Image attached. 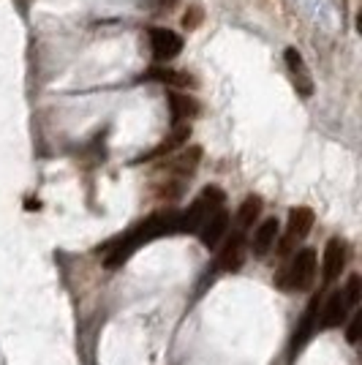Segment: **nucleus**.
I'll list each match as a JSON object with an SVG mask.
<instances>
[{
    "mask_svg": "<svg viewBox=\"0 0 362 365\" xmlns=\"http://www.w3.org/2000/svg\"><path fill=\"white\" fill-rule=\"evenodd\" d=\"M278 237H281V224H278V218H264L257 227V232H254L251 251H254L257 257H267V251L275 248Z\"/></svg>",
    "mask_w": 362,
    "mask_h": 365,
    "instance_id": "9",
    "label": "nucleus"
},
{
    "mask_svg": "<svg viewBox=\"0 0 362 365\" xmlns=\"http://www.w3.org/2000/svg\"><path fill=\"white\" fill-rule=\"evenodd\" d=\"M262 197L257 194H251V197H245V202L240 205V213H237V232H248V229L257 224V218L262 215Z\"/></svg>",
    "mask_w": 362,
    "mask_h": 365,
    "instance_id": "14",
    "label": "nucleus"
},
{
    "mask_svg": "<svg viewBox=\"0 0 362 365\" xmlns=\"http://www.w3.org/2000/svg\"><path fill=\"white\" fill-rule=\"evenodd\" d=\"M360 292H362V281L360 275H348V284L343 287V294H346V303L351 305V308H357V303H360Z\"/></svg>",
    "mask_w": 362,
    "mask_h": 365,
    "instance_id": "16",
    "label": "nucleus"
},
{
    "mask_svg": "<svg viewBox=\"0 0 362 365\" xmlns=\"http://www.w3.org/2000/svg\"><path fill=\"white\" fill-rule=\"evenodd\" d=\"M199 19H202V9H199V6H194V9L188 11V14L182 16V28H188V31H194V28H197V25H199Z\"/></svg>",
    "mask_w": 362,
    "mask_h": 365,
    "instance_id": "18",
    "label": "nucleus"
},
{
    "mask_svg": "<svg viewBox=\"0 0 362 365\" xmlns=\"http://www.w3.org/2000/svg\"><path fill=\"white\" fill-rule=\"evenodd\" d=\"M199 161H202V148H188V150L180 153L177 158H172V161L166 164V169L175 172L177 178H188V175L197 172Z\"/></svg>",
    "mask_w": 362,
    "mask_h": 365,
    "instance_id": "13",
    "label": "nucleus"
},
{
    "mask_svg": "<svg viewBox=\"0 0 362 365\" xmlns=\"http://www.w3.org/2000/svg\"><path fill=\"white\" fill-rule=\"evenodd\" d=\"M164 3H175V0H164Z\"/></svg>",
    "mask_w": 362,
    "mask_h": 365,
    "instance_id": "19",
    "label": "nucleus"
},
{
    "mask_svg": "<svg viewBox=\"0 0 362 365\" xmlns=\"http://www.w3.org/2000/svg\"><path fill=\"white\" fill-rule=\"evenodd\" d=\"M227 229H229V213L221 207V210H215L212 215H207L205 218V224L199 227V240L207 245V248H215V245L221 243V237L227 235Z\"/></svg>",
    "mask_w": 362,
    "mask_h": 365,
    "instance_id": "8",
    "label": "nucleus"
},
{
    "mask_svg": "<svg viewBox=\"0 0 362 365\" xmlns=\"http://www.w3.org/2000/svg\"><path fill=\"white\" fill-rule=\"evenodd\" d=\"M145 76L155 82H166V85H180V88L191 85V76H185L182 71H172V68H150Z\"/></svg>",
    "mask_w": 362,
    "mask_h": 365,
    "instance_id": "15",
    "label": "nucleus"
},
{
    "mask_svg": "<svg viewBox=\"0 0 362 365\" xmlns=\"http://www.w3.org/2000/svg\"><path fill=\"white\" fill-rule=\"evenodd\" d=\"M286 66L289 71H291V82H294L297 93L308 98L314 93V82H311V74H308V68H305V63H302L297 49H286Z\"/></svg>",
    "mask_w": 362,
    "mask_h": 365,
    "instance_id": "11",
    "label": "nucleus"
},
{
    "mask_svg": "<svg viewBox=\"0 0 362 365\" xmlns=\"http://www.w3.org/2000/svg\"><path fill=\"white\" fill-rule=\"evenodd\" d=\"M346 341H348V344H357V341H360V314H354V317H351V322H348Z\"/></svg>",
    "mask_w": 362,
    "mask_h": 365,
    "instance_id": "17",
    "label": "nucleus"
},
{
    "mask_svg": "<svg viewBox=\"0 0 362 365\" xmlns=\"http://www.w3.org/2000/svg\"><path fill=\"white\" fill-rule=\"evenodd\" d=\"M311 229H314V210H311V207H294V210L289 213L286 235H284L281 243H278V254L286 257L289 251H291V245L300 243L302 237L311 235Z\"/></svg>",
    "mask_w": 362,
    "mask_h": 365,
    "instance_id": "3",
    "label": "nucleus"
},
{
    "mask_svg": "<svg viewBox=\"0 0 362 365\" xmlns=\"http://www.w3.org/2000/svg\"><path fill=\"white\" fill-rule=\"evenodd\" d=\"M348 262V248L341 237H332L324 245V257H321V270H324V281H335L338 275L346 270Z\"/></svg>",
    "mask_w": 362,
    "mask_h": 365,
    "instance_id": "4",
    "label": "nucleus"
},
{
    "mask_svg": "<svg viewBox=\"0 0 362 365\" xmlns=\"http://www.w3.org/2000/svg\"><path fill=\"white\" fill-rule=\"evenodd\" d=\"M150 46L155 61H172L182 52V38L175 31L166 28H152L150 31Z\"/></svg>",
    "mask_w": 362,
    "mask_h": 365,
    "instance_id": "7",
    "label": "nucleus"
},
{
    "mask_svg": "<svg viewBox=\"0 0 362 365\" xmlns=\"http://www.w3.org/2000/svg\"><path fill=\"white\" fill-rule=\"evenodd\" d=\"M319 294H314L311 297V303H308V308H305V314H302V322L300 327L294 330V338H291V357H297V351L314 338V333H316L319 327Z\"/></svg>",
    "mask_w": 362,
    "mask_h": 365,
    "instance_id": "6",
    "label": "nucleus"
},
{
    "mask_svg": "<svg viewBox=\"0 0 362 365\" xmlns=\"http://www.w3.org/2000/svg\"><path fill=\"white\" fill-rule=\"evenodd\" d=\"M242 262H245V240H242V232H234L218 254V267L227 273H234L242 267Z\"/></svg>",
    "mask_w": 362,
    "mask_h": 365,
    "instance_id": "10",
    "label": "nucleus"
},
{
    "mask_svg": "<svg viewBox=\"0 0 362 365\" xmlns=\"http://www.w3.org/2000/svg\"><path fill=\"white\" fill-rule=\"evenodd\" d=\"M348 311H351V305L346 303V294H343V289L332 292L330 297H327V303H324V308H319V324H321L324 330L341 327V324L346 322Z\"/></svg>",
    "mask_w": 362,
    "mask_h": 365,
    "instance_id": "5",
    "label": "nucleus"
},
{
    "mask_svg": "<svg viewBox=\"0 0 362 365\" xmlns=\"http://www.w3.org/2000/svg\"><path fill=\"white\" fill-rule=\"evenodd\" d=\"M166 101H169V112H172V120L175 125H180L182 120H188V118H194L199 112V104L194 96H185V93H166Z\"/></svg>",
    "mask_w": 362,
    "mask_h": 365,
    "instance_id": "12",
    "label": "nucleus"
},
{
    "mask_svg": "<svg viewBox=\"0 0 362 365\" xmlns=\"http://www.w3.org/2000/svg\"><path fill=\"white\" fill-rule=\"evenodd\" d=\"M227 205V194L221 191V188H215V185H207L199 199L185 210L182 215H177V221H175V227L177 232H199V227L205 224V218L212 215L215 210H221Z\"/></svg>",
    "mask_w": 362,
    "mask_h": 365,
    "instance_id": "2",
    "label": "nucleus"
},
{
    "mask_svg": "<svg viewBox=\"0 0 362 365\" xmlns=\"http://www.w3.org/2000/svg\"><path fill=\"white\" fill-rule=\"evenodd\" d=\"M314 278H316V251L314 248H300L294 254V259L278 273L275 284L286 292H305L311 289Z\"/></svg>",
    "mask_w": 362,
    "mask_h": 365,
    "instance_id": "1",
    "label": "nucleus"
}]
</instances>
